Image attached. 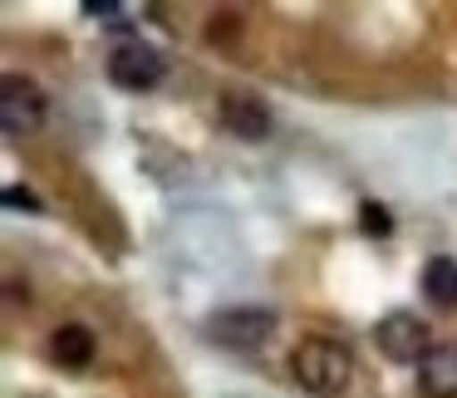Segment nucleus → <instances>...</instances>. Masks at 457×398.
Listing matches in <instances>:
<instances>
[{
    "label": "nucleus",
    "instance_id": "nucleus-3",
    "mask_svg": "<svg viewBox=\"0 0 457 398\" xmlns=\"http://www.w3.org/2000/svg\"><path fill=\"white\" fill-rule=\"evenodd\" d=\"M276 310H261V305H237V310H221V315L207 319V339L227 349H256L276 335Z\"/></svg>",
    "mask_w": 457,
    "mask_h": 398
},
{
    "label": "nucleus",
    "instance_id": "nucleus-8",
    "mask_svg": "<svg viewBox=\"0 0 457 398\" xmlns=\"http://www.w3.org/2000/svg\"><path fill=\"white\" fill-rule=\"evenodd\" d=\"M50 359L64 369H89L94 364V329L89 325H60L50 335Z\"/></svg>",
    "mask_w": 457,
    "mask_h": 398
},
{
    "label": "nucleus",
    "instance_id": "nucleus-9",
    "mask_svg": "<svg viewBox=\"0 0 457 398\" xmlns=\"http://www.w3.org/2000/svg\"><path fill=\"white\" fill-rule=\"evenodd\" d=\"M423 295L443 310L457 305V261L453 256H433L423 266Z\"/></svg>",
    "mask_w": 457,
    "mask_h": 398
},
{
    "label": "nucleus",
    "instance_id": "nucleus-7",
    "mask_svg": "<svg viewBox=\"0 0 457 398\" xmlns=\"http://www.w3.org/2000/svg\"><path fill=\"white\" fill-rule=\"evenodd\" d=\"M423 398H457V344H433V354L418 364Z\"/></svg>",
    "mask_w": 457,
    "mask_h": 398
},
{
    "label": "nucleus",
    "instance_id": "nucleus-11",
    "mask_svg": "<svg viewBox=\"0 0 457 398\" xmlns=\"http://www.w3.org/2000/svg\"><path fill=\"white\" fill-rule=\"evenodd\" d=\"M237 30H241V15L237 11H217V15H212V25H207V40L212 45H227V40H237Z\"/></svg>",
    "mask_w": 457,
    "mask_h": 398
},
{
    "label": "nucleus",
    "instance_id": "nucleus-6",
    "mask_svg": "<svg viewBox=\"0 0 457 398\" xmlns=\"http://www.w3.org/2000/svg\"><path fill=\"white\" fill-rule=\"evenodd\" d=\"M217 119H221V129H227L231 138H241V143H261L270 133V113H266V104H261L256 94H221Z\"/></svg>",
    "mask_w": 457,
    "mask_h": 398
},
{
    "label": "nucleus",
    "instance_id": "nucleus-5",
    "mask_svg": "<svg viewBox=\"0 0 457 398\" xmlns=\"http://www.w3.org/2000/svg\"><path fill=\"white\" fill-rule=\"evenodd\" d=\"M162 74H168V64H162V54L148 50V45H119V50L109 54V79L119 84L123 94H153L162 84Z\"/></svg>",
    "mask_w": 457,
    "mask_h": 398
},
{
    "label": "nucleus",
    "instance_id": "nucleus-1",
    "mask_svg": "<svg viewBox=\"0 0 457 398\" xmlns=\"http://www.w3.org/2000/svg\"><path fill=\"white\" fill-rule=\"evenodd\" d=\"M290 378L310 398H335L354 378V354L339 339H300L295 354H290Z\"/></svg>",
    "mask_w": 457,
    "mask_h": 398
},
{
    "label": "nucleus",
    "instance_id": "nucleus-10",
    "mask_svg": "<svg viewBox=\"0 0 457 398\" xmlns=\"http://www.w3.org/2000/svg\"><path fill=\"white\" fill-rule=\"evenodd\" d=\"M359 231L374 236V241H384L388 231H394V217H388L384 202H364V207H359Z\"/></svg>",
    "mask_w": 457,
    "mask_h": 398
},
{
    "label": "nucleus",
    "instance_id": "nucleus-4",
    "mask_svg": "<svg viewBox=\"0 0 457 398\" xmlns=\"http://www.w3.org/2000/svg\"><path fill=\"white\" fill-rule=\"evenodd\" d=\"M45 109H50V99H45L40 84L21 79V74H5V84H0V129L11 138H25V133L40 129Z\"/></svg>",
    "mask_w": 457,
    "mask_h": 398
},
{
    "label": "nucleus",
    "instance_id": "nucleus-12",
    "mask_svg": "<svg viewBox=\"0 0 457 398\" xmlns=\"http://www.w3.org/2000/svg\"><path fill=\"white\" fill-rule=\"evenodd\" d=\"M0 202H5V207H11V211H45V202L35 197L30 187H21V182H11V187L0 192Z\"/></svg>",
    "mask_w": 457,
    "mask_h": 398
},
{
    "label": "nucleus",
    "instance_id": "nucleus-13",
    "mask_svg": "<svg viewBox=\"0 0 457 398\" xmlns=\"http://www.w3.org/2000/svg\"><path fill=\"white\" fill-rule=\"evenodd\" d=\"M84 15H104L113 30H129L133 25V21H123V5H113V0H84Z\"/></svg>",
    "mask_w": 457,
    "mask_h": 398
},
{
    "label": "nucleus",
    "instance_id": "nucleus-2",
    "mask_svg": "<svg viewBox=\"0 0 457 398\" xmlns=\"http://www.w3.org/2000/svg\"><path fill=\"white\" fill-rule=\"evenodd\" d=\"M374 344L388 364H423L433 354V339H428V325L413 315V310H388L374 325Z\"/></svg>",
    "mask_w": 457,
    "mask_h": 398
}]
</instances>
